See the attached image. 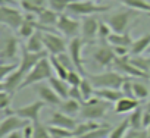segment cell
Listing matches in <instances>:
<instances>
[{
    "instance_id": "20",
    "label": "cell",
    "mask_w": 150,
    "mask_h": 138,
    "mask_svg": "<svg viewBox=\"0 0 150 138\" xmlns=\"http://www.w3.org/2000/svg\"><path fill=\"white\" fill-rule=\"evenodd\" d=\"M149 47H150V32L141 35L137 40H134L132 46L129 47V54L131 56H141L143 53L147 51Z\"/></svg>"
},
{
    "instance_id": "16",
    "label": "cell",
    "mask_w": 150,
    "mask_h": 138,
    "mask_svg": "<svg viewBox=\"0 0 150 138\" xmlns=\"http://www.w3.org/2000/svg\"><path fill=\"white\" fill-rule=\"evenodd\" d=\"M50 125L53 126H60V128H65V129H71L74 131L77 128V120L74 119V116H69V115H65L62 112H53L52 116H50Z\"/></svg>"
},
{
    "instance_id": "25",
    "label": "cell",
    "mask_w": 150,
    "mask_h": 138,
    "mask_svg": "<svg viewBox=\"0 0 150 138\" xmlns=\"http://www.w3.org/2000/svg\"><path fill=\"white\" fill-rule=\"evenodd\" d=\"M100 125L97 123V120H83L81 123H78L77 125V128L74 129V135L75 137H84V135H87L88 132H91L93 129H96V128H99Z\"/></svg>"
},
{
    "instance_id": "4",
    "label": "cell",
    "mask_w": 150,
    "mask_h": 138,
    "mask_svg": "<svg viewBox=\"0 0 150 138\" xmlns=\"http://www.w3.org/2000/svg\"><path fill=\"white\" fill-rule=\"evenodd\" d=\"M138 15V12L135 9H125V11H118L116 13H112L108 16L106 24L112 28L113 32H127L128 31V25L131 24V21Z\"/></svg>"
},
{
    "instance_id": "24",
    "label": "cell",
    "mask_w": 150,
    "mask_h": 138,
    "mask_svg": "<svg viewBox=\"0 0 150 138\" xmlns=\"http://www.w3.org/2000/svg\"><path fill=\"white\" fill-rule=\"evenodd\" d=\"M96 97H100L106 100L108 103H116L125 96L121 90H116V88H100V90H96Z\"/></svg>"
},
{
    "instance_id": "47",
    "label": "cell",
    "mask_w": 150,
    "mask_h": 138,
    "mask_svg": "<svg viewBox=\"0 0 150 138\" xmlns=\"http://www.w3.org/2000/svg\"><path fill=\"white\" fill-rule=\"evenodd\" d=\"M16 2L15 0H2V6H15Z\"/></svg>"
},
{
    "instance_id": "37",
    "label": "cell",
    "mask_w": 150,
    "mask_h": 138,
    "mask_svg": "<svg viewBox=\"0 0 150 138\" xmlns=\"http://www.w3.org/2000/svg\"><path fill=\"white\" fill-rule=\"evenodd\" d=\"M49 131H50L52 138H68V137L74 135V131L65 129V128H60V126H53V125H49Z\"/></svg>"
},
{
    "instance_id": "21",
    "label": "cell",
    "mask_w": 150,
    "mask_h": 138,
    "mask_svg": "<svg viewBox=\"0 0 150 138\" xmlns=\"http://www.w3.org/2000/svg\"><path fill=\"white\" fill-rule=\"evenodd\" d=\"M19 5L24 8L25 12H31L38 15L41 11L47 9L49 0H19Z\"/></svg>"
},
{
    "instance_id": "8",
    "label": "cell",
    "mask_w": 150,
    "mask_h": 138,
    "mask_svg": "<svg viewBox=\"0 0 150 138\" xmlns=\"http://www.w3.org/2000/svg\"><path fill=\"white\" fill-rule=\"evenodd\" d=\"M86 41L81 38V37H75L72 40H69L68 43V54L71 56L74 65H75V69L86 78V69H84V63H83V47H84Z\"/></svg>"
},
{
    "instance_id": "39",
    "label": "cell",
    "mask_w": 150,
    "mask_h": 138,
    "mask_svg": "<svg viewBox=\"0 0 150 138\" xmlns=\"http://www.w3.org/2000/svg\"><path fill=\"white\" fill-rule=\"evenodd\" d=\"M83 80H84V77L78 71H69L68 78H66V82L71 87H80V84L83 82Z\"/></svg>"
},
{
    "instance_id": "29",
    "label": "cell",
    "mask_w": 150,
    "mask_h": 138,
    "mask_svg": "<svg viewBox=\"0 0 150 138\" xmlns=\"http://www.w3.org/2000/svg\"><path fill=\"white\" fill-rule=\"evenodd\" d=\"M132 85H134V96H135L137 100L143 101V100L149 99L150 90L143 81H132Z\"/></svg>"
},
{
    "instance_id": "52",
    "label": "cell",
    "mask_w": 150,
    "mask_h": 138,
    "mask_svg": "<svg viewBox=\"0 0 150 138\" xmlns=\"http://www.w3.org/2000/svg\"><path fill=\"white\" fill-rule=\"evenodd\" d=\"M147 15H149V16H150V13H147Z\"/></svg>"
},
{
    "instance_id": "7",
    "label": "cell",
    "mask_w": 150,
    "mask_h": 138,
    "mask_svg": "<svg viewBox=\"0 0 150 138\" xmlns=\"http://www.w3.org/2000/svg\"><path fill=\"white\" fill-rule=\"evenodd\" d=\"M18 50H19L18 38L12 32H6L2 38V49H0V59H2V63L18 62L16 60Z\"/></svg>"
},
{
    "instance_id": "10",
    "label": "cell",
    "mask_w": 150,
    "mask_h": 138,
    "mask_svg": "<svg viewBox=\"0 0 150 138\" xmlns=\"http://www.w3.org/2000/svg\"><path fill=\"white\" fill-rule=\"evenodd\" d=\"M56 28H57V31L62 35H65L69 40H72L75 37H78V34L81 32V22L77 21V19H74V18H71V16H68L66 13H62L59 16Z\"/></svg>"
},
{
    "instance_id": "46",
    "label": "cell",
    "mask_w": 150,
    "mask_h": 138,
    "mask_svg": "<svg viewBox=\"0 0 150 138\" xmlns=\"http://www.w3.org/2000/svg\"><path fill=\"white\" fill-rule=\"evenodd\" d=\"M6 138H25V135H24V132H22V131H16V132L9 134Z\"/></svg>"
},
{
    "instance_id": "27",
    "label": "cell",
    "mask_w": 150,
    "mask_h": 138,
    "mask_svg": "<svg viewBox=\"0 0 150 138\" xmlns=\"http://www.w3.org/2000/svg\"><path fill=\"white\" fill-rule=\"evenodd\" d=\"M121 2L129 9H135L138 12L150 13V3L147 0H121Z\"/></svg>"
},
{
    "instance_id": "15",
    "label": "cell",
    "mask_w": 150,
    "mask_h": 138,
    "mask_svg": "<svg viewBox=\"0 0 150 138\" xmlns=\"http://www.w3.org/2000/svg\"><path fill=\"white\" fill-rule=\"evenodd\" d=\"M35 90H37V94L40 97L41 101H44L47 106H59L62 99L57 96V93L49 85L46 84H37L35 85Z\"/></svg>"
},
{
    "instance_id": "1",
    "label": "cell",
    "mask_w": 150,
    "mask_h": 138,
    "mask_svg": "<svg viewBox=\"0 0 150 138\" xmlns=\"http://www.w3.org/2000/svg\"><path fill=\"white\" fill-rule=\"evenodd\" d=\"M53 74L54 72H53V68H52L50 57H44L30 71V74L25 77V80H24L19 90L31 87V85H37L43 81H49L50 78H53Z\"/></svg>"
},
{
    "instance_id": "41",
    "label": "cell",
    "mask_w": 150,
    "mask_h": 138,
    "mask_svg": "<svg viewBox=\"0 0 150 138\" xmlns=\"http://www.w3.org/2000/svg\"><path fill=\"white\" fill-rule=\"evenodd\" d=\"M113 31H112V28L108 25V24H105V22H100V25H99V34H97V37L102 40V43H106L108 41V38L110 37V34H112Z\"/></svg>"
},
{
    "instance_id": "13",
    "label": "cell",
    "mask_w": 150,
    "mask_h": 138,
    "mask_svg": "<svg viewBox=\"0 0 150 138\" xmlns=\"http://www.w3.org/2000/svg\"><path fill=\"white\" fill-rule=\"evenodd\" d=\"M44 106H46V103H44V101L37 100V101H33V103H30V104H25V106H21V107L15 109V110H13V113L34 123V122H38L40 112L43 110V107H44Z\"/></svg>"
},
{
    "instance_id": "19",
    "label": "cell",
    "mask_w": 150,
    "mask_h": 138,
    "mask_svg": "<svg viewBox=\"0 0 150 138\" xmlns=\"http://www.w3.org/2000/svg\"><path fill=\"white\" fill-rule=\"evenodd\" d=\"M137 107H140V100L137 99H129V97H122L119 101L115 103V113H131L132 110H135Z\"/></svg>"
},
{
    "instance_id": "33",
    "label": "cell",
    "mask_w": 150,
    "mask_h": 138,
    "mask_svg": "<svg viewBox=\"0 0 150 138\" xmlns=\"http://www.w3.org/2000/svg\"><path fill=\"white\" fill-rule=\"evenodd\" d=\"M128 129H129V123H128V119L125 118L119 125H116V126L110 131V134H109L108 138H124Z\"/></svg>"
},
{
    "instance_id": "23",
    "label": "cell",
    "mask_w": 150,
    "mask_h": 138,
    "mask_svg": "<svg viewBox=\"0 0 150 138\" xmlns=\"http://www.w3.org/2000/svg\"><path fill=\"white\" fill-rule=\"evenodd\" d=\"M49 84H50V87L57 93V96H59L62 100H65V99L69 97V88H71V85H69L65 80H60V78H57V77H53V78L49 80Z\"/></svg>"
},
{
    "instance_id": "45",
    "label": "cell",
    "mask_w": 150,
    "mask_h": 138,
    "mask_svg": "<svg viewBox=\"0 0 150 138\" xmlns=\"http://www.w3.org/2000/svg\"><path fill=\"white\" fill-rule=\"evenodd\" d=\"M150 126V112L144 110L143 113V128H149Z\"/></svg>"
},
{
    "instance_id": "32",
    "label": "cell",
    "mask_w": 150,
    "mask_h": 138,
    "mask_svg": "<svg viewBox=\"0 0 150 138\" xmlns=\"http://www.w3.org/2000/svg\"><path fill=\"white\" fill-rule=\"evenodd\" d=\"M74 2H75V0H49V8L52 11L57 12L59 15H62V13H65L68 11V8Z\"/></svg>"
},
{
    "instance_id": "9",
    "label": "cell",
    "mask_w": 150,
    "mask_h": 138,
    "mask_svg": "<svg viewBox=\"0 0 150 138\" xmlns=\"http://www.w3.org/2000/svg\"><path fill=\"white\" fill-rule=\"evenodd\" d=\"M28 123H30V120H27V119L15 115L13 110H12V113L8 115V116H5V119L2 120V125H0V138H6L12 132L22 131Z\"/></svg>"
},
{
    "instance_id": "14",
    "label": "cell",
    "mask_w": 150,
    "mask_h": 138,
    "mask_svg": "<svg viewBox=\"0 0 150 138\" xmlns=\"http://www.w3.org/2000/svg\"><path fill=\"white\" fill-rule=\"evenodd\" d=\"M99 25H100V21H97L94 16H86L83 19V22H81V35H83V40L86 43H90L97 37Z\"/></svg>"
},
{
    "instance_id": "30",
    "label": "cell",
    "mask_w": 150,
    "mask_h": 138,
    "mask_svg": "<svg viewBox=\"0 0 150 138\" xmlns=\"http://www.w3.org/2000/svg\"><path fill=\"white\" fill-rule=\"evenodd\" d=\"M50 57V62H52V68H53V72H54V75L57 77V78H60V80H65L66 81V78H68V74H69V71L68 69L57 60V57L56 56H49Z\"/></svg>"
},
{
    "instance_id": "36",
    "label": "cell",
    "mask_w": 150,
    "mask_h": 138,
    "mask_svg": "<svg viewBox=\"0 0 150 138\" xmlns=\"http://www.w3.org/2000/svg\"><path fill=\"white\" fill-rule=\"evenodd\" d=\"M33 138H52L49 126L41 123L40 120L34 122V135H33Z\"/></svg>"
},
{
    "instance_id": "43",
    "label": "cell",
    "mask_w": 150,
    "mask_h": 138,
    "mask_svg": "<svg viewBox=\"0 0 150 138\" xmlns=\"http://www.w3.org/2000/svg\"><path fill=\"white\" fill-rule=\"evenodd\" d=\"M121 91L124 93V96H125V97L135 99V96H134V85H132V80L127 78V80H125V82H124V84H122V87H121Z\"/></svg>"
},
{
    "instance_id": "2",
    "label": "cell",
    "mask_w": 150,
    "mask_h": 138,
    "mask_svg": "<svg viewBox=\"0 0 150 138\" xmlns=\"http://www.w3.org/2000/svg\"><path fill=\"white\" fill-rule=\"evenodd\" d=\"M109 104L110 103H108L106 100L94 96L93 99H90V100H87V101L83 103L80 116L84 120H99V119H102L108 113Z\"/></svg>"
},
{
    "instance_id": "35",
    "label": "cell",
    "mask_w": 150,
    "mask_h": 138,
    "mask_svg": "<svg viewBox=\"0 0 150 138\" xmlns=\"http://www.w3.org/2000/svg\"><path fill=\"white\" fill-rule=\"evenodd\" d=\"M19 68V60L18 62H12V63H2L0 66V80H6L11 74H13L16 69Z\"/></svg>"
},
{
    "instance_id": "22",
    "label": "cell",
    "mask_w": 150,
    "mask_h": 138,
    "mask_svg": "<svg viewBox=\"0 0 150 138\" xmlns=\"http://www.w3.org/2000/svg\"><path fill=\"white\" fill-rule=\"evenodd\" d=\"M108 43L110 46H121V47H128L129 49L132 46L134 40H132V37H131V34L128 31L127 32H121V34L112 32L110 37L108 38Z\"/></svg>"
},
{
    "instance_id": "50",
    "label": "cell",
    "mask_w": 150,
    "mask_h": 138,
    "mask_svg": "<svg viewBox=\"0 0 150 138\" xmlns=\"http://www.w3.org/2000/svg\"><path fill=\"white\" fill-rule=\"evenodd\" d=\"M68 138H80V137H75V135H72V137H68Z\"/></svg>"
},
{
    "instance_id": "48",
    "label": "cell",
    "mask_w": 150,
    "mask_h": 138,
    "mask_svg": "<svg viewBox=\"0 0 150 138\" xmlns=\"http://www.w3.org/2000/svg\"><path fill=\"white\" fill-rule=\"evenodd\" d=\"M144 110H149V112H150V100H149V101H147V104L144 106Z\"/></svg>"
},
{
    "instance_id": "12",
    "label": "cell",
    "mask_w": 150,
    "mask_h": 138,
    "mask_svg": "<svg viewBox=\"0 0 150 138\" xmlns=\"http://www.w3.org/2000/svg\"><path fill=\"white\" fill-rule=\"evenodd\" d=\"M93 59L94 62L102 66V68H112L113 66V62L116 59V54L113 53V49L112 46L108 43V44H102L100 47H97L93 53Z\"/></svg>"
},
{
    "instance_id": "44",
    "label": "cell",
    "mask_w": 150,
    "mask_h": 138,
    "mask_svg": "<svg viewBox=\"0 0 150 138\" xmlns=\"http://www.w3.org/2000/svg\"><path fill=\"white\" fill-rule=\"evenodd\" d=\"M69 99H74V100H78V101L84 103L80 87H71V88H69Z\"/></svg>"
},
{
    "instance_id": "49",
    "label": "cell",
    "mask_w": 150,
    "mask_h": 138,
    "mask_svg": "<svg viewBox=\"0 0 150 138\" xmlns=\"http://www.w3.org/2000/svg\"><path fill=\"white\" fill-rule=\"evenodd\" d=\"M146 53H147V54H149V56H150V47H149V49H147V51H146Z\"/></svg>"
},
{
    "instance_id": "28",
    "label": "cell",
    "mask_w": 150,
    "mask_h": 138,
    "mask_svg": "<svg viewBox=\"0 0 150 138\" xmlns=\"http://www.w3.org/2000/svg\"><path fill=\"white\" fill-rule=\"evenodd\" d=\"M143 113H144V110H141V107H137L135 110H132L129 113V116L127 118L128 123H129V128H132V129L143 128Z\"/></svg>"
},
{
    "instance_id": "34",
    "label": "cell",
    "mask_w": 150,
    "mask_h": 138,
    "mask_svg": "<svg viewBox=\"0 0 150 138\" xmlns=\"http://www.w3.org/2000/svg\"><path fill=\"white\" fill-rule=\"evenodd\" d=\"M110 126L109 125H100L99 128L93 129L91 132H88L87 135L81 137V138H108L109 134H110Z\"/></svg>"
},
{
    "instance_id": "31",
    "label": "cell",
    "mask_w": 150,
    "mask_h": 138,
    "mask_svg": "<svg viewBox=\"0 0 150 138\" xmlns=\"http://www.w3.org/2000/svg\"><path fill=\"white\" fill-rule=\"evenodd\" d=\"M80 90H81V94H83V100L87 101L90 99H93L96 96V88L94 85L91 84V81L88 78H84L83 82L80 84Z\"/></svg>"
},
{
    "instance_id": "6",
    "label": "cell",
    "mask_w": 150,
    "mask_h": 138,
    "mask_svg": "<svg viewBox=\"0 0 150 138\" xmlns=\"http://www.w3.org/2000/svg\"><path fill=\"white\" fill-rule=\"evenodd\" d=\"M0 21L11 31H18L25 21V13H22L15 6H2L0 8Z\"/></svg>"
},
{
    "instance_id": "26",
    "label": "cell",
    "mask_w": 150,
    "mask_h": 138,
    "mask_svg": "<svg viewBox=\"0 0 150 138\" xmlns=\"http://www.w3.org/2000/svg\"><path fill=\"white\" fill-rule=\"evenodd\" d=\"M129 62L138 68L140 71L146 72L147 75H150V56H131L129 54Z\"/></svg>"
},
{
    "instance_id": "3",
    "label": "cell",
    "mask_w": 150,
    "mask_h": 138,
    "mask_svg": "<svg viewBox=\"0 0 150 138\" xmlns=\"http://www.w3.org/2000/svg\"><path fill=\"white\" fill-rule=\"evenodd\" d=\"M91 84L94 85L96 90H100V88H116V90H121L122 84L125 82V77H122L121 74L115 72V71H106V72H102V74H96V75H88L87 77Z\"/></svg>"
},
{
    "instance_id": "42",
    "label": "cell",
    "mask_w": 150,
    "mask_h": 138,
    "mask_svg": "<svg viewBox=\"0 0 150 138\" xmlns=\"http://www.w3.org/2000/svg\"><path fill=\"white\" fill-rule=\"evenodd\" d=\"M56 57H57V60L68 69V71H77V69H75L74 62H72V59H71V56H69L68 53H60V54H57Z\"/></svg>"
},
{
    "instance_id": "18",
    "label": "cell",
    "mask_w": 150,
    "mask_h": 138,
    "mask_svg": "<svg viewBox=\"0 0 150 138\" xmlns=\"http://www.w3.org/2000/svg\"><path fill=\"white\" fill-rule=\"evenodd\" d=\"M57 107H59V112H62V113H65V115L77 116V115H80V112H81L83 103L78 101V100H74V99H69V97H68V99L62 100Z\"/></svg>"
},
{
    "instance_id": "40",
    "label": "cell",
    "mask_w": 150,
    "mask_h": 138,
    "mask_svg": "<svg viewBox=\"0 0 150 138\" xmlns=\"http://www.w3.org/2000/svg\"><path fill=\"white\" fill-rule=\"evenodd\" d=\"M124 138H150V135H149V131L146 128H140V129L129 128Z\"/></svg>"
},
{
    "instance_id": "51",
    "label": "cell",
    "mask_w": 150,
    "mask_h": 138,
    "mask_svg": "<svg viewBox=\"0 0 150 138\" xmlns=\"http://www.w3.org/2000/svg\"><path fill=\"white\" fill-rule=\"evenodd\" d=\"M146 129H147V131H149V135H150V126H149V128H146Z\"/></svg>"
},
{
    "instance_id": "11",
    "label": "cell",
    "mask_w": 150,
    "mask_h": 138,
    "mask_svg": "<svg viewBox=\"0 0 150 138\" xmlns=\"http://www.w3.org/2000/svg\"><path fill=\"white\" fill-rule=\"evenodd\" d=\"M43 41H44L46 51L50 56H57L60 53H66L68 51L66 41L63 40V37L57 35L56 32H44L43 31Z\"/></svg>"
},
{
    "instance_id": "5",
    "label": "cell",
    "mask_w": 150,
    "mask_h": 138,
    "mask_svg": "<svg viewBox=\"0 0 150 138\" xmlns=\"http://www.w3.org/2000/svg\"><path fill=\"white\" fill-rule=\"evenodd\" d=\"M109 11V6H100L93 0H75L74 3L68 8V13L75 15V16H91L93 13L99 12H106Z\"/></svg>"
},
{
    "instance_id": "38",
    "label": "cell",
    "mask_w": 150,
    "mask_h": 138,
    "mask_svg": "<svg viewBox=\"0 0 150 138\" xmlns=\"http://www.w3.org/2000/svg\"><path fill=\"white\" fill-rule=\"evenodd\" d=\"M13 94L15 93L0 90V110H3V112L9 110V106L12 104V100H13Z\"/></svg>"
},
{
    "instance_id": "17",
    "label": "cell",
    "mask_w": 150,
    "mask_h": 138,
    "mask_svg": "<svg viewBox=\"0 0 150 138\" xmlns=\"http://www.w3.org/2000/svg\"><path fill=\"white\" fill-rule=\"evenodd\" d=\"M25 49H27L30 53H43V51H46L44 41H43V31L37 30V31L27 40Z\"/></svg>"
}]
</instances>
